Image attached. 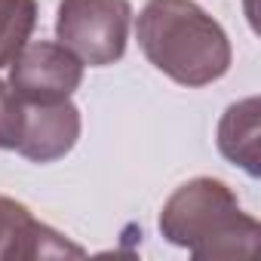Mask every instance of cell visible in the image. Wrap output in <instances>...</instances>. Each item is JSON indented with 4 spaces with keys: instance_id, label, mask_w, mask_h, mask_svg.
<instances>
[{
    "instance_id": "277c9868",
    "label": "cell",
    "mask_w": 261,
    "mask_h": 261,
    "mask_svg": "<svg viewBox=\"0 0 261 261\" xmlns=\"http://www.w3.org/2000/svg\"><path fill=\"white\" fill-rule=\"evenodd\" d=\"M83 80V62L62 43L37 40L25 43V49L10 65V89L22 105H43L71 98Z\"/></svg>"
},
{
    "instance_id": "6da1fadb",
    "label": "cell",
    "mask_w": 261,
    "mask_h": 261,
    "mask_svg": "<svg viewBox=\"0 0 261 261\" xmlns=\"http://www.w3.org/2000/svg\"><path fill=\"white\" fill-rule=\"evenodd\" d=\"M136 37L148 62L181 86H209L230 71V40L197 0H148Z\"/></svg>"
},
{
    "instance_id": "9c48e42d",
    "label": "cell",
    "mask_w": 261,
    "mask_h": 261,
    "mask_svg": "<svg viewBox=\"0 0 261 261\" xmlns=\"http://www.w3.org/2000/svg\"><path fill=\"white\" fill-rule=\"evenodd\" d=\"M22 139V101L0 80V148L16 151Z\"/></svg>"
},
{
    "instance_id": "30bf717a",
    "label": "cell",
    "mask_w": 261,
    "mask_h": 261,
    "mask_svg": "<svg viewBox=\"0 0 261 261\" xmlns=\"http://www.w3.org/2000/svg\"><path fill=\"white\" fill-rule=\"evenodd\" d=\"M246 13H249V22L255 25V4H252V0H246Z\"/></svg>"
},
{
    "instance_id": "7a4b0ae2",
    "label": "cell",
    "mask_w": 261,
    "mask_h": 261,
    "mask_svg": "<svg viewBox=\"0 0 261 261\" xmlns=\"http://www.w3.org/2000/svg\"><path fill=\"white\" fill-rule=\"evenodd\" d=\"M160 233L194 258H249L261 227L224 181L200 175L175 188L163 203Z\"/></svg>"
},
{
    "instance_id": "3957f363",
    "label": "cell",
    "mask_w": 261,
    "mask_h": 261,
    "mask_svg": "<svg viewBox=\"0 0 261 261\" xmlns=\"http://www.w3.org/2000/svg\"><path fill=\"white\" fill-rule=\"evenodd\" d=\"M129 22V0H62L56 13V37L83 65L105 68L123 59Z\"/></svg>"
},
{
    "instance_id": "ba28073f",
    "label": "cell",
    "mask_w": 261,
    "mask_h": 261,
    "mask_svg": "<svg viewBox=\"0 0 261 261\" xmlns=\"http://www.w3.org/2000/svg\"><path fill=\"white\" fill-rule=\"evenodd\" d=\"M37 25V0H0V68L13 65Z\"/></svg>"
},
{
    "instance_id": "52a82bcc",
    "label": "cell",
    "mask_w": 261,
    "mask_h": 261,
    "mask_svg": "<svg viewBox=\"0 0 261 261\" xmlns=\"http://www.w3.org/2000/svg\"><path fill=\"white\" fill-rule=\"evenodd\" d=\"M258 114L261 105L255 95L233 101L221 120H218V151L224 160H230L233 166H240L246 175L258 178L261 172V151H258V139H261V129H258Z\"/></svg>"
},
{
    "instance_id": "5b68a950",
    "label": "cell",
    "mask_w": 261,
    "mask_h": 261,
    "mask_svg": "<svg viewBox=\"0 0 261 261\" xmlns=\"http://www.w3.org/2000/svg\"><path fill=\"white\" fill-rule=\"evenodd\" d=\"M80 139V111L71 98L22 105V139L19 154L34 163H53L71 154Z\"/></svg>"
},
{
    "instance_id": "8992f818",
    "label": "cell",
    "mask_w": 261,
    "mask_h": 261,
    "mask_svg": "<svg viewBox=\"0 0 261 261\" xmlns=\"http://www.w3.org/2000/svg\"><path fill=\"white\" fill-rule=\"evenodd\" d=\"M83 249L65 233L37 221L25 203L0 197V261L34 258H80Z\"/></svg>"
}]
</instances>
